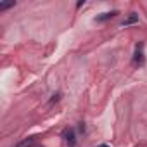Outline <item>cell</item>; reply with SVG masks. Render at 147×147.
I'll use <instances>...</instances> for the list:
<instances>
[{"instance_id": "5b68a950", "label": "cell", "mask_w": 147, "mask_h": 147, "mask_svg": "<svg viewBox=\"0 0 147 147\" xmlns=\"http://www.w3.org/2000/svg\"><path fill=\"white\" fill-rule=\"evenodd\" d=\"M12 5H14V0H11V2H0V11H5Z\"/></svg>"}, {"instance_id": "3957f363", "label": "cell", "mask_w": 147, "mask_h": 147, "mask_svg": "<svg viewBox=\"0 0 147 147\" xmlns=\"http://www.w3.org/2000/svg\"><path fill=\"white\" fill-rule=\"evenodd\" d=\"M64 137H66V142H67L69 145H75V131H73V130H67V131L64 133Z\"/></svg>"}, {"instance_id": "8992f818", "label": "cell", "mask_w": 147, "mask_h": 147, "mask_svg": "<svg viewBox=\"0 0 147 147\" xmlns=\"http://www.w3.org/2000/svg\"><path fill=\"white\" fill-rule=\"evenodd\" d=\"M31 144H33V138H30V140H24V142H21V144H19L18 147H30Z\"/></svg>"}, {"instance_id": "277c9868", "label": "cell", "mask_w": 147, "mask_h": 147, "mask_svg": "<svg viewBox=\"0 0 147 147\" xmlns=\"http://www.w3.org/2000/svg\"><path fill=\"white\" fill-rule=\"evenodd\" d=\"M116 16V12H106V14H102V16H99V18H95V21L97 23H100V21H106V19H111V18H114Z\"/></svg>"}, {"instance_id": "7a4b0ae2", "label": "cell", "mask_w": 147, "mask_h": 147, "mask_svg": "<svg viewBox=\"0 0 147 147\" xmlns=\"http://www.w3.org/2000/svg\"><path fill=\"white\" fill-rule=\"evenodd\" d=\"M133 23H138V16H137V14H130V16L123 21V26H130V24H133Z\"/></svg>"}, {"instance_id": "6da1fadb", "label": "cell", "mask_w": 147, "mask_h": 147, "mask_svg": "<svg viewBox=\"0 0 147 147\" xmlns=\"http://www.w3.org/2000/svg\"><path fill=\"white\" fill-rule=\"evenodd\" d=\"M142 49H144V43H138L137 49H135V57H133V61H135V64H138V66L144 62V50H142Z\"/></svg>"}, {"instance_id": "52a82bcc", "label": "cell", "mask_w": 147, "mask_h": 147, "mask_svg": "<svg viewBox=\"0 0 147 147\" xmlns=\"http://www.w3.org/2000/svg\"><path fill=\"white\" fill-rule=\"evenodd\" d=\"M99 147H109V145H106V144H102V145H99Z\"/></svg>"}]
</instances>
